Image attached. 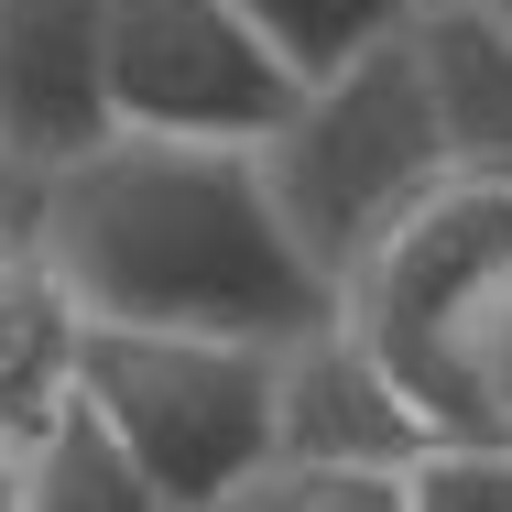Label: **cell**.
I'll use <instances>...</instances> for the list:
<instances>
[{"mask_svg": "<svg viewBox=\"0 0 512 512\" xmlns=\"http://www.w3.org/2000/svg\"><path fill=\"white\" fill-rule=\"evenodd\" d=\"M33 240L88 306V327H186L251 349H295L338 327V295L306 273V251L262 197V164L218 142L109 131L88 164L44 175Z\"/></svg>", "mask_w": 512, "mask_h": 512, "instance_id": "6da1fadb", "label": "cell"}, {"mask_svg": "<svg viewBox=\"0 0 512 512\" xmlns=\"http://www.w3.org/2000/svg\"><path fill=\"white\" fill-rule=\"evenodd\" d=\"M338 327L382 360L425 447L512 458V186H436L338 284Z\"/></svg>", "mask_w": 512, "mask_h": 512, "instance_id": "7a4b0ae2", "label": "cell"}, {"mask_svg": "<svg viewBox=\"0 0 512 512\" xmlns=\"http://www.w3.org/2000/svg\"><path fill=\"white\" fill-rule=\"evenodd\" d=\"M251 164H262V197L284 218V240L338 295L414 207L447 186V142H436V99H425V66H414V33L371 44L360 66H338L316 88H295L284 131Z\"/></svg>", "mask_w": 512, "mask_h": 512, "instance_id": "3957f363", "label": "cell"}, {"mask_svg": "<svg viewBox=\"0 0 512 512\" xmlns=\"http://www.w3.org/2000/svg\"><path fill=\"white\" fill-rule=\"evenodd\" d=\"M273 382L284 349L186 327H88L77 349V404L164 512H229L273 469Z\"/></svg>", "mask_w": 512, "mask_h": 512, "instance_id": "277c9868", "label": "cell"}, {"mask_svg": "<svg viewBox=\"0 0 512 512\" xmlns=\"http://www.w3.org/2000/svg\"><path fill=\"white\" fill-rule=\"evenodd\" d=\"M99 88H109V131L218 142V153H262L295 109V77L262 55V33L229 0H109Z\"/></svg>", "mask_w": 512, "mask_h": 512, "instance_id": "5b68a950", "label": "cell"}, {"mask_svg": "<svg viewBox=\"0 0 512 512\" xmlns=\"http://www.w3.org/2000/svg\"><path fill=\"white\" fill-rule=\"evenodd\" d=\"M109 0H0V164L11 175H66L109 142L99 88Z\"/></svg>", "mask_w": 512, "mask_h": 512, "instance_id": "8992f818", "label": "cell"}, {"mask_svg": "<svg viewBox=\"0 0 512 512\" xmlns=\"http://www.w3.org/2000/svg\"><path fill=\"white\" fill-rule=\"evenodd\" d=\"M273 458H316V469H414L425 425L404 414V393L382 382V360L349 327H316L284 349L273 382Z\"/></svg>", "mask_w": 512, "mask_h": 512, "instance_id": "52a82bcc", "label": "cell"}, {"mask_svg": "<svg viewBox=\"0 0 512 512\" xmlns=\"http://www.w3.org/2000/svg\"><path fill=\"white\" fill-rule=\"evenodd\" d=\"M77 349L88 306L66 295L33 229H0V458H33L55 436V414L77 404Z\"/></svg>", "mask_w": 512, "mask_h": 512, "instance_id": "ba28073f", "label": "cell"}, {"mask_svg": "<svg viewBox=\"0 0 512 512\" xmlns=\"http://www.w3.org/2000/svg\"><path fill=\"white\" fill-rule=\"evenodd\" d=\"M414 66L458 186H512V22L502 11H414Z\"/></svg>", "mask_w": 512, "mask_h": 512, "instance_id": "9c48e42d", "label": "cell"}, {"mask_svg": "<svg viewBox=\"0 0 512 512\" xmlns=\"http://www.w3.org/2000/svg\"><path fill=\"white\" fill-rule=\"evenodd\" d=\"M229 11L262 33V55H273L295 88L360 66V55L393 44V33H414V0H229Z\"/></svg>", "mask_w": 512, "mask_h": 512, "instance_id": "30bf717a", "label": "cell"}, {"mask_svg": "<svg viewBox=\"0 0 512 512\" xmlns=\"http://www.w3.org/2000/svg\"><path fill=\"white\" fill-rule=\"evenodd\" d=\"M22 512H164V502L131 480V458L99 436V414L66 404V414H55V436L22 458Z\"/></svg>", "mask_w": 512, "mask_h": 512, "instance_id": "8fae6325", "label": "cell"}, {"mask_svg": "<svg viewBox=\"0 0 512 512\" xmlns=\"http://www.w3.org/2000/svg\"><path fill=\"white\" fill-rule=\"evenodd\" d=\"M229 512H414L404 469H316V458H273Z\"/></svg>", "mask_w": 512, "mask_h": 512, "instance_id": "7c38bea8", "label": "cell"}, {"mask_svg": "<svg viewBox=\"0 0 512 512\" xmlns=\"http://www.w3.org/2000/svg\"><path fill=\"white\" fill-rule=\"evenodd\" d=\"M404 502L414 512H512V458H491V447H425L404 469Z\"/></svg>", "mask_w": 512, "mask_h": 512, "instance_id": "4fadbf2b", "label": "cell"}, {"mask_svg": "<svg viewBox=\"0 0 512 512\" xmlns=\"http://www.w3.org/2000/svg\"><path fill=\"white\" fill-rule=\"evenodd\" d=\"M0 512H22V458H0Z\"/></svg>", "mask_w": 512, "mask_h": 512, "instance_id": "5bb4252c", "label": "cell"}, {"mask_svg": "<svg viewBox=\"0 0 512 512\" xmlns=\"http://www.w3.org/2000/svg\"><path fill=\"white\" fill-rule=\"evenodd\" d=\"M414 11H491V0H414Z\"/></svg>", "mask_w": 512, "mask_h": 512, "instance_id": "9a60e30c", "label": "cell"}, {"mask_svg": "<svg viewBox=\"0 0 512 512\" xmlns=\"http://www.w3.org/2000/svg\"><path fill=\"white\" fill-rule=\"evenodd\" d=\"M491 11H502V22H512V0H491Z\"/></svg>", "mask_w": 512, "mask_h": 512, "instance_id": "2e32d148", "label": "cell"}]
</instances>
